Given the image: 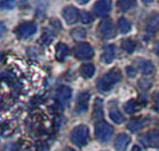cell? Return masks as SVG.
I'll list each match as a JSON object with an SVG mask.
<instances>
[{
	"label": "cell",
	"instance_id": "7",
	"mask_svg": "<svg viewBox=\"0 0 159 151\" xmlns=\"http://www.w3.org/2000/svg\"><path fill=\"white\" fill-rule=\"evenodd\" d=\"M145 145L152 148H159V128H155L147 132L142 137H140Z\"/></svg>",
	"mask_w": 159,
	"mask_h": 151
},
{
	"label": "cell",
	"instance_id": "15",
	"mask_svg": "<svg viewBox=\"0 0 159 151\" xmlns=\"http://www.w3.org/2000/svg\"><path fill=\"white\" fill-rule=\"evenodd\" d=\"M69 55V47L65 43H60L56 46V58L58 61H64V58Z\"/></svg>",
	"mask_w": 159,
	"mask_h": 151
},
{
	"label": "cell",
	"instance_id": "30",
	"mask_svg": "<svg viewBox=\"0 0 159 151\" xmlns=\"http://www.w3.org/2000/svg\"><path fill=\"white\" fill-rule=\"evenodd\" d=\"M153 98H155V108H156V110H159V93H156L155 96H153Z\"/></svg>",
	"mask_w": 159,
	"mask_h": 151
},
{
	"label": "cell",
	"instance_id": "35",
	"mask_svg": "<svg viewBox=\"0 0 159 151\" xmlns=\"http://www.w3.org/2000/svg\"><path fill=\"white\" fill-rule=\"evenodd\" d=\"M62 151H75V150H73L72 148H69V147H68V148H64V149H63Z\"/></svg>",
	"mask_w": 159,
	"mask_h": 151
},
{
	"label": "cell",
	"instance_id": "29",
	"mask_svg": "<svg viewBox=\"0 0 159 151\" xmlns=\"http://www.w3.org/2000/svg\"><path fill=\"white\" fill-rule=\"evenodd\" d=\"M2 151H18V149H17V147H16L15 144L9 143L4 148V150H2Z\"/></svg>",
	"mask_w": 159,
	"mask_h": 151
},
{
	"label": "cell",
	"instance_id": "31",
	"mask_svg": "<svg viewBox=\"0 0 159 151\" xmlns=\"http://www.w3.org/2000/svg\"><path fill=\"white\" fill-rule=\"evenodd\" d=\"M126 71H127V75L129 76V77H134V76L136 75V72L134 71V69L130 68V66H127V68H126Z\"/></svg>",
	"mask_w": 159,
	"mask_h": 151
},
{
	"label": "cell",
	"instance_id": "19",
	"mask_svg": "<svg viewBox=\"0 0 159 151\" xmlns=\"http://www.w3.org/2000/svg\"><path fill=\"white\" fill-rule=\"evenodd\" d=\"M71 95H72V90L70 87H62V89L60 90V101L62 103L66 104L71 98Z\"/></svg>",
	"mask_w": 159,
	"mask_h": 151
},
{
	"label": "cell",
	"instance_id": "16",
	"mask_svg": "<svg viewBox=\"0 0 159 151\" xmlns=\"http://www.w3.org/2000/svg\"><path fill=\"white\" fill-rule=\"evenodd\" d=\"M80 73L83 76L84 78H92L95 73V66L93 64H90V63H86V64H83L81 65V68H80Z\"/></svg>",
	"mask_w": 159,
	"mask_h": 151
},
{
	"label": "cell",
	"instance_id": "12",
	"mask_svg": "<svg viewBox=\"0 0 159 151\" xmlns=\"http://www.w3.org/2000/svg\"><path fill=\"white\" fill-rule=\"evenodd\" d=\"M116 55V47L113 45H107L103 48V53L101 55V61L104 64H110Z\"/></svg>",
	"mask_w": 159,
	"mask_h": 151
},
{
	"label": "cell",
	"instance_id": "4",
	"mask_svg": "<svg viewBox=\"0 0 159 151\" xmlns=\"http://www.w3.org/2000/svg\"><path fill=\"white\" fill-rule=\"evenodd\" d=\"M37 32V24L34 22H23L17 26L16 33L22 39H25L33 36Z\"/></svg>",
	"mask_w": 159,
	"mask_h": 151
},
{
	"label": "cell",
	"instance_id": "9",
	"mask_svg": "<svg viewBox=\"0 0 159 151\" xmlns=\"http://www.w3.org/2000/svg\"><path fill=\"white\" fill-rule=\"evenodd\" d=\"M136 66H138L139 71H141V73L145 76H150L155 73V65L148 60H144V58L136 60Z\"/></svg>",
	"mask_w": 159,
	"mask_h": 151
},
{
	"label": "cell",
	"instance_id": "20",
	"mask_svg": "<svg viewBox=\"0 0 159 151\" xmlns=\"http://www.w3.org/2000/svg\"><path fill=\"white\" fill-rule=\"evenodd\" d=\"M121 48L127 53H133L136 49V41L133 39H125L121 41Z\"/></svg>",
	"mask_w": 159,
	"mask_h": 151
},
{
	"label": "cell",
	"instance_id": "33",
	"mask_svg": "<svg viewBox=\"0 0 159 151\" xmlns=\"http://www.w3.org/2000/svg\"><path fill=\"white\" fill-rule=\"evenodd\" d=\"M153 52L156 53L157 56H159V40L158 41H156L155 45H153Z\"/></svg>",
	"mask_w": 159,
	"mask_h": 151
},
{
	"label": "cell",
	"instance_id": "14",
	"mask_svg": "<svg viewBox=\"0 0 159 151\" xmlns=\"http://www.w3.org/2000/svg\"><path fill=\"white\" fill-rule=\"evenodd\" d=\"M145 30L152 33L159 30V14H153L148 18L145 23Z\"/></svg>",
	"mask_w": 159,
	"mask_h": 151
},
{
	"label": "cell",
	"instance_id": "13",
	"mask_svg": "<svg viewBox=\"0 0 159 151\" xmlns=\"http://www.w3.org/2000/svg\"><path fill=\"white\" fill-rule=\"evenodd\" d=\"M129 142H130L129 135H127V134H125V133H121L116 137L113 145H115V149H116L117 151H125L126 148L128 147Z\"/></svg>",
	"mask_w": 159,
	"mask_h": 151
},
{
	"label": "cell",
	"instance_id": "34",
	"mask_svg": "<svg viewBox=\"0 0 159 151\" xmlns=\"http://www.w3.org/2000/svg\"><path fill=\"white\" fill-rule=\"evenodd\" d=\"M132 151H141V148H139L138 145H135V147L132 149Z\"/></svg>",
	"mask_w": 159,
	"mask_h": 151
},
{
	"label": "cell",
	"instance_id": "10",
	"mask_svg": "<svg viewBox=\"0 0 159 151\" xmlns=\"http://www.w3.org/2000/svg\"><path fill=\"white\" fill-rule=\"evenodd\" d=\"M62 16L68 24H73V23H76L77 18H78V11L73 6H66L62 11Z\"/></svg>",
	"mask_w": 159,
	"mask_h": 151
},
{
	"label": "cell",
	"instance_id": "28",
	"mask_svg": "<svg viewBox=\"0 0 159 151\" xmlns=\"http://www.w3.org/2000/svg\"><path fill=\"white\" fill-rule=\"evenodd\" d=\"M139 85L141 86V88H144V89H147V88H149V87L151 86V81L148 79H142L140 83H139Z\"/></svg>",
	"mask_w": 159,
	"mask_h": 151
},
{
	"label": "cell",
	"instance_id": "21",
	"mask_svg": "<svg viewBox=\"0 0 159 151\" xmlns=\"http://www.w3.org/2000/svg\"><path fill=\"white\" fill-rule=\"evenodd\" d=\"M109 115H110V118H111L112 121L116 122V124H121L124 121V117L118 108H112L109 112Z\"/></svg>",
	"mask_w": 159,
	"mask_h": 151
},
{
	"label": "cell",
	"instance_id": "11",
	"mask_svg": "<svg viewBox=\"0 0 159 151\" xmlns=\"http://www.w3.org/2000/svg\"><path fill=\"white\" fill-rule=\"evenodd\" d=\"M93 9L98 16H104L111 9V2L108 0H100L98 2H95Z\"/></svg>",
	"mask_w": 159,
	"mask_h": 151
},
{
	"label": "cell",
	"instance_id": "32",
	"mask_svg": "<svg viewBox=\"0 0 159 151\" xmlns=\"http://www.w3.org/2000/svg\"><path fill=\"white\" fill-rule=\"evenodd\" d=\"M6 25H5V23L4 22H0V37L2 36L5 32H6Z\"/></svg>",
	"mask_w": 159,
	"mask_h": 151
},
{
	"label": "cell",
	"instance_id": "23",
	"mask_svg": "<svg viewBox=\"0 0 159 151\" xmlns=\"http://www.w3.org/2000/svg\"><path fill=\"white\" fill-rule=\"evenodd\" d=\"M117 6L120 11H129L130 8H134L136 6V1H129V0H123V1H118L117 2Z\"/></svg>",
	"mask_w": 159,
	"mask_h": 151
},
{
	"label": "cell",
	"instance_id": "6",
	"mask_svg": "<svg viewBox=\"0 0 159 151\" xmlns=\"http://www.w3.org/2000/svg\"><path fill=\"white\" fill-rule=\"evenodd\" d=\"M98 34L102 39H111L116 36L115 26L110 20H104L98 25Z\"/></svg>",
	"mask_w": 159,
	"mask_h": 151
},
{
	"label": "cell",
	"instance_id": "27",
	"mask_svg": "<svg viewBox=\"0 0 159 151\" xmlns=\"http://www.w3.org/2000/svg\"><path fill=\"white\" fill-rule=\"evenodd\" d=\"M15 4L16 2L13 0H4V1H0V8L9 11V9H13L15 7Z\"/></svg>",
	"mask_w": 159,
	"mask_h": 151
},
{
	"label": "cell",
	"instance_id": "24",
	"mask_svg": "<svg viewBox=\"0 0 159 151\" xmlns=\"http://www.w3.org/2000/svg\"><path fill=\"white\" fill-rule=\"evenodd\" d=\"M141 127H142V121L141 120H139V119H133V120H130V121L128 122V125H127V128H128L132 133L138 132Z\"/></svg>",
	"mask_w": 159,
	"mask_h": 151
},
{
	"label": "cell",
	"instance_id": "2",
	"mask_svg": "<svg viewBox=\"0 0 159 151\" xmlns=\"http://www.w3.org/2000/svg\"><path fill=\"white\" fill-rule=\"evenodd\" d=\"M88 136H89V130L86 125L77 126L71 132V141L78 147L86 145L88 142Z\"/></svg>",
	"mask_w": 159,
	"mask_h": 151
},
{
	"label": "cell",
	"instance_id": "25",
	"mask_svg": "<svg viewBox=\"0 0 159 151\" xmlns=\"http://www.w3.org/2000/svg\"><path fill=\"white\" fill-rule=\"evenodd\" d=\"M71 36H72V38L75 40H80V39H83V38H85V36H86V31H85L84 29H81V28H77V29L72 30Z\"/></svg>",
	"mask_w": 159,
	"mask_h": 151
},
{
	"label": "cell",
	"instance_id": "5",
	"mask_svg": "<svg viewBox=\"0 0 159 151\" xmlns=\"http://www.w3.org/2000/svg\"><path fill=\"white\" fill-rule=\"evenodd\" d=\"M75 56H76L78 60H88L93 56L94 54V50L92 48L89 43H78L76 47H75Z\"/></svg>",
	"mask_w": 159,
	"mask_h": 151
},
{
	"label": "cell",
	"instance_id": "22",
	"mask_svg": "<svg viewBox=\"0 0 159 151\" xmlns=\"http://www.w3.org/2000/svg\"><path fill=\"white\" fill-rule=\"evenodd\" d=\"M94 119H101L103 117V109H102V100L96 98L94 103V113H93Z\"/></svg>",
	"mask_w": 159,
	"mask_h": 151
},
{
	"label": "cell",
	"instance_id": "8",
	"mask_svg": "<svg viewBox=\"0 0 159 151\" xmlns=\"http://www.w3.org/2000/svg\"><path fill=\"white\" fill-rule=\"evenodd\" d=\"M90 94L88 92H83L78 95L76 103V112L78 113H83V112L87 111L88 109V102H89Z\"/></svg>",
	"mask_w": 159,
	"mask_h": 151
},
{
	"label": "cell",
	"instance_id": "3",
	"mask_svg": "<svg viewBox=\"0 0 159 151\" xmlns=\"http://www.w3.org/2000/svg\"><path fill=\"white\" fill-rule=\"evenodd\" d=\"M94 133H95V137H96L100 142L104 143V142H108V141L111 139V135H112V133H113V128L109 125L108 122L100 121L95 125Z\"/></svg>",
	"mask_w": 159,
	"mask_h": 151
},
{
	"label": "cell",
	"instance_id": "17",
	"mask_svg": "<svg viewBox=\"0 0 159 151\" xmlns=\"http://www.w3.org/2000/svg\"><path fill=\"white\" fill-rule=\"evenodd\" d=\"M117 26H118V30H119L120 33L129 32L130 29H132V24H130V22L125 17H120L119 20H118Z\"/></svg>",
	"mask_w": 159,
	"mask_h": 151
},
{
	"label": "cell",
	"instance_id": "1",
	"mask_svg": "<svg viewBox=\"0 0 159 151\" xmlns=\"http://www.w3.org/2000/svg\"><path fill=\"white\" fill-rule=\"evenodd\" d=\"M120 80H121V73L117 69H113V70H110L105 75L98 78V83H96V87H98V92L108 93L112 89V87L116 84L119 83Z\"/></svg>",
	"mask_w": 159,
	"mask_h": 151
},
{
	"label": "cell",
	"instance_id": "26",
	"mask_svg": "<svg viewBox=\"0 0 159 151\" xmlns=\"http://www.w3.org/2000/svg\"><path fill=\"white\" fill-rule=\"evenodd\" d=\"M80 20H81V22H83L84 24H89L90 22L93 21V16L88 11H83L80 13Z\"/></svg>",
	"mask_w": 159,
	"mask_h": 151
},
{
	"label": "cell",
	"instance_id": "18",
	"mask_svg": "<svg viewBox=\"0 0 159 151\" xmlns=\"http://www.w3.org/2000/svg\"><path fill=\"white\" fill-rule=\"evenodd\" d=\"M140 108H141L140 104H139L135 100H130L124 104V110H125L127 113H129V115H133V113H135L136 111H139Z\"/></svg>",
	"mask_w": 159,
	"mask_h": 151
}]
</instances>
